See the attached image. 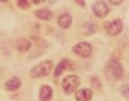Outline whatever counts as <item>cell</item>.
<instances>
[{"label":"cell","mask_w":129,"mask_h":101,"mask_svg":"<svg viewBox=\"0 0 129 101\" xmlns=\"http://www.w3.org/2000/svg\"><path fill=\"white\" fill-rule=\"evenodd\" d=\"M54 70V63L52 61H44V63H41L37 64L33 70H31V77H44V75H50V72Z\"/></svg>","instance_id":"obj_1"},{"label":"cell","mask_w":129,"mask_h":101,"mask_svg":"<svg viewBox=\"0 0 129 101\" xmlns=\"http://www.w3.org/2000/svg\"><path fill=\"white\" fill-rule=\"evenodd\" d=\"M61 86H63L64 94H72V92H76L79 88V79L76 75H68V77H64V81L61 83Z\"/></svg>","instance_id":"obj_2"},{"label":"cell","mask_w":129,"mask_h":101,"mask_svg":"<svg viewBox=\"0 0 129 101\" xmlns=\"http://www.w3.org/2000/svg\"><path fill=\"white\" fill-rule=\"evenodd\" d=\"M105 70H107V74L113 77V79H122V77H124V66H122L120 63H116V61H109Z\"/></svg>","instance_id":"obj_3"},{"label":"cell","mask_w":129,"mask_h":101,"mask_svg":"<svg viewBox=\"0 0 129 101\" xmlns=\"http://www.w3.org/2000/svg\"><path fill=\"white\" fill-rule=\"evenodd\" d=\"M74 53L79 57H90L92 55V46L89 42H78L74 46Z\"/></svg>","instance_id":"obj_4"},{"label":"cell","mask_w":129,"mask_h":101,"mask_svg":"<svg viewBox=\"0 0 129 101\" xmlns=\"http://www.w3.org/2000/svg\"><path fill=\"white\" fill-rule=\"evenodd\" d=\"M122 28H124L122 20H109L107 24H105V31H107L109 35H120Z\"/></svg>","instance_id":"obj_5"},{"label":"cell","mask_w":129,"mask_h":101,"mask_svg":"<svg viewBox=\"0 0 129 101\" xmlns=\"http://www.w3.org/2000/svg\"><path fill=\"white\" fill-rule=\"evenodd\" d=\"M92 11H94V15L96 17H105L109 13V4L107 2H94V6H92Z\"/></svg>","instance_id":"obj_6"},{"label":"cell","mask_w":129,"mask_h":101,"mask_svg":"<svg viewBox=\"0 0 129 101\" xmlns=\"http://www.w3.org/2000/svg\"><path fill=\"white\" fill-rule=\"evenodd\" d=\"M52 96H54V90H52V86L44 85L43 88H41V92H39L41 101H50V99H52Z\"/></svg>","instance_id":"obj_7"},{"label":"cell","mask_w":129,"mask_h":101,"mask_svg":"<svg viewBox=\"0 0 129 101\" xmlns=\"http://www.w3.org/2000/svg\"><path fill=\"white\" fill-rule=\"evenodd\" d=\"M57 24H59L61 28H70V24H72V17H70V13H61L59 19H57Z\"/></svg>","instance_id":"obj_8"},{"label":"cell","mask_w":129,"mask_h":101,"mask_svg":"<svg viewBox=\"0 0 129 101\" xmlns=\"http://www.w3.org/2000/svg\"><path fill=\"white\" fill-rule=\"evenodd\" d=\"M76 99L78 101H90L92 99V90L90 88H81V90L76 94Z\"/></svg>","instance_id":"obj_9"},{"label":"cell","mask_w":129,"mask_h":101,"mask_svg":"<svg viewBox=\"0 0 129 101\" xmlns=\"http://www.w3.org/2000/svg\"><path fill=\"white\" fill-rule=\"evenodd\" d=\"M70 66H72V63H70L68 61V59H63V61L59 63V64H57V68H55V77H61V74L64 72V70H67V68H70Z\"/></svg>","instance_id":"obj_10"},{"label":"cell","mask_w":129,"mask_h":101,"mask_svg":"<svg viewBox=\"0 0 129 101\" xmlns=\"http://www.w3.org/2000/svg\"><path fill=\"white\" fill-rule=\"evenodd\" d=\"M37 19H41V20H50L52 19V11L50 9H37Z\"/></svg>","instance_id":"obj_11"},{"label":"cell","mask_w":129,"mask_h":101,"mask_svg":"<svg viewBox=\"0 0 129 101\" xmlns=\"http://www.w3.org/2000/svg\"><path fill=\"white\" fill-rule=\"evenodd\" d=\"M19 86H20V79L19 77H13V79H9L8 83H6V88H8V90H17Z\"/></svg>","instance_id":"obj_12"},{"label":"cell","mask_w":129,"mask_h":101,"mask_svg":"<svg viewBox=\"0 0 129 101\" xmlns=\"http://www.w3.org/2000/svg\"><path fill=\"white\" fill-rule=\"evenodd\" d=\"M17 48H19L20 52H28L30 50V40L28 39H19L17 40Z\"/></svg>","instance_id":"obj_13"},{"label":"cell","mask_w":129,"mask_h":101,"mask_svg":"<svg viewBox=\"0 0 129 101\" xmlns=\"http://www.w3.org/2000/svg\"><path fill=\"white\" fill-rule=\"evenodd\" d=\"M31 4H33V2H28V0H19V2H17V6H19V8H22V9H28Z\"/></svg>","instance_id":"obj_14"},{"label":"cell","mask_w":129,"mask_h":101,"mask_svg":"<svg viewBox=\"0 0 129 101\" xmlns=\"http://www.w3.org/2000/svg\"><path fill=\"white\" fill-rule=\"evenodd\" d=\"M122 94H124V96H129V86H124V88H122Z\"/></svg>","instance_id":"obj_15"}]
</instances>
